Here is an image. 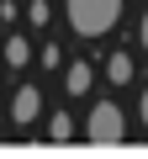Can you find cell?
Here are the masks:
<instances>
[{
  "mask_svg": "<svg viewBox=\"0 0 148 159\" xmlns=\"http://www.w3.org/2000/svg\"><path fill=\"white\" fill-rule=\"evenodd\" d=\"M37 64H42V69H58V64H63V53H58V48H53V43H48V48H42V53H37Z\"/></svg>",
  "mask_w": 148,
  "mask_h": 159,
  "instance_id": "obj_8",
  "label": "cell"
},
{
  "mask_svg": "<svg viewBox=\"0 0 148 159\" xmlns=\"http://www.w3.org/2000/svg\"><path fill=\"white\" fill-rule=\"evenodd\" d=\"M122 16V0H69V21L80 37H106Z\"/></svg>",
  "mask_w": 148,
  "mask_h": 159,
  "instance_id": "obj_1",
  "label": "cell"
},
{
  "mask_svg": "<svg viewBox=\"0 0 148 159\" xmlns=\"http://www.w3.org/2000/svg\"><path fill=\"white\" fill-rule=\"evenodd\" d=\"M90 80H95L90 64H85V58H74V64L63 69V90H69V96H85V90H90Z\"/></svg>",
  "mask_w": 148,
  "mask_h": 159,
  "instance_id": "obj_4",
  "label": "cell"
},
{
  "mask_svg": "<svg viewBox=\"0 0 148 159\" xmlns=\"http://www.w3.org/2000/svg\"><path fill=\"white\" fill-rule=\"evenodd\" d=\"M27 58H32V43H27V37H6V64H11V69H21Z\"/></svg>",
  "mask_w": 148,
  "mask_h": 159,
  "instance_id": "obj_6",
  "label": "cell"
},
{
  "mask_svg": "<svg viewBox=\"0 0 148 159\" xmlns=\"http://www.w3.org/2000/svg\"><path fill=\"white\" fill-rule=\"evenodd\" d=\"M106 74H111V85H127V80H132V58L127 53H111L106 58Z\"/></svg>",
  "mask_w": 148,
  "mask_h": 159,
  "instance_id": "obj_5",
  "label": "cell"
},
{
  "mask_svg": "<svg viewBox=\"0 0 148 159\" xmlns=\"http://www.w3.org/2000/svg\"><path fill=\"white\" fill-rule=\"evenodd\" d=\"M48 133H53V143H69V133H74V122H69V117H53V122H48Z\"/></svg>",
  "mask_w": 148,
  "mask_h": 159,
  "instance_id": "obj_7",
  "label": "cell"
},
{
  "mask_svg": "<svg viewBox=\"0 0 148 159\" xmlns=\"http://www.w3.org/2000/svg\"><path fill=\"white\" fill-rule=\"evenodd\" d=\"M137 111H143V127H148V85H143V101H137Z\"/></svg>",
  "mask_w": 148,
  "mask_h": 159,
  "instance_id": "obj_10",
  "label": "cell"
},
{
  "mask_svg": "<svg viewBox=\"0 0 148 159\" xmlns=\"http://www.w3.org/2000/svg\"><path fill=\"white\" fill-rule=\"evenodd\" d=\"M27 16H32V27H42V21H48V0H32V11H27Z\"/></svg>",
  "mask_w": 148,
  "mask_h": 159,
  "instance_id": "obj_9",
  "label": "cell"
},
{
  "mask_svg": "<svg viewBox=\"0 0 148 159\" xmlns=\"http://www.w3.org/2000/svg\"><path fill=\"white\" fill-rule=\"evenodd\" d=\"M37 111H42V90H37V85H21V90L11 96V122H16V127H32Z\"/></svg>",
  "mask_w": 148,
  "mask_h": 159,
  "instance_id": "obj_3",
  "label": "cell"
},
{
  "mask_svg": "<svg viewBox=\"0 0 148 159\" xmlns=\"http://www.w3.org/2000/svg\"><path fill=\"white\" fill-rule=\"evenodd\" d=\"M122 133H127V122H122L116 101H101L90 111V143H122Z\"/></svg>",
  "mask_w": 148,
  "mask_h": 159,
  "instance_id": "obj_2",
  "label": "cell"
},
{
  "mask_svg": "<svg viewBox=\"0 0 148 159\" xmlns=\"http://www.w3.org/2000/svg\"><path fill=\"white\" fill-rule=\"evenodd\" d=\"M137 37H143V48H148V11H143V27H137Z\"/></svg>",
  "mask_w": 148,
  "mask_h": 159,
  "instance_id": "obj_11",
  "label": "cell"
}]
</instances>
